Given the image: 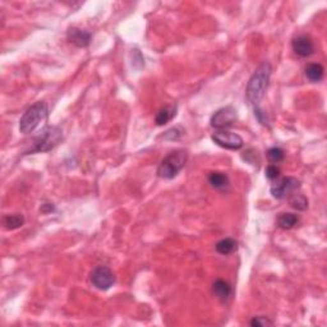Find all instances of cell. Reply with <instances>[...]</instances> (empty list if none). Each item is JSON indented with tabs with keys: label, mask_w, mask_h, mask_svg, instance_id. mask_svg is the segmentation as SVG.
<instances>
[{
	"label": "cell",
	"mask_w": 327,
	"mask_h": 327,
	"mask_svg": "<svg viewBox=\"0 0 327 327\" xmlns=\"http://www.w3.org/2000/svg\"><path fill=\"white\" fill-rule=\"evenodd\" d=\"M188 161V152L186 150H175L164 157L157 168V175L162 179H173L182 172Z\"/></svg>",
	"instance_id": "7a4b0ae2"
},
{
	"label": "cell",
	"mask_w": 327,
	"mask_h": 327,
	"mask_svg": "<svg viewBox=\"0 0 327 327\" xmlns=\"http://www.w3.org/2000/svg\"><path fill=\"white\" fill-rule=\"evenodd\" d=\"M265 174H266V178L270 179V181H276L277 178L280 177V169H279L276 165H269V167L266 168Z\"/></svg>",
	"instance_id": "7402d4cb"
},
{
	"label": "cell",
	"mask_w": 327,
	"mask_h": 327,
	"mask_svg": "<svg viewBox=\"0 0 327 327\" xmlns=\"http://www.w3.org/2000/svg\"><path fill=\"white\" fill-rule=\"evenodd\" d=\"M271 64L269 61H265L256 69L252 77L250 78L246 89V95L247 99L252 105L258 106L260 101L264 99L267 89H269L270 77H271Z\"/></svg>",
	"instance_id": "6da1fadb"
},
{
	"label": "cell",
	"mask_w": 327,
	"mask_h": 327,
	"mask_svg": "<svg viewBox=\"0 0 327 327\" xmlns=\"http://www.w3.org/2000/svg\"><path fill=\"white\" fill-rule=\"evenodd\" d=\"M211 139L217 144V146L222 147L225 150L238 151L244 146V141L239 134L231 133V132H226V130H216Z\"/></svg>",
	"instance_id": "8992f818"
},
{
	"label": "cell",
	"mask_w": 327,
	"mask_h": 327,
	"mask_svg": "<svg viewBox=\"0 0 327 327\" xmlns=\"http://www.w3.org/2000/svg\"><path fill=\"white\" fill-rule=\"evenodd\" d=\"M250 324L252 327H267V326H272L274 322L265 316H257V317H253V318L251 319Z\"/></svg>",
	"instance_id": "ffe728a7"
},
{
	"label": "cell",
	"mask_w": 327,
	"mask_h": 327,
	"mask_svg": "<svg viewBox=\"0 0 327 327\" xmlns=\"http://www.w3.org/2000/svg\"><path fill=\"white\" fill-rule=\"evenodd\" d=\"M183 133L184 132L182 128H179V127L172 128V129H169L167 133L164 134V138L170 139V141H177V139H179L182 136H183Z\"/></svg>",
	"instance_id": "44dd1931"
},
{
	"label": "cell",
	"mask_w": 327,
	"mask_h": 327,
	"mask_svg": "<svg viewBox=\"0 0 327 327\" xmlns=\"http://www.w3.org/2000/svg\"><path fill=\"white\" fill-rule=\"evenodd\" d=\"M208 183L216 189H224L229 186V178L224 173L212 172L208 174Z\"/></svg>",
	"instance_id": "2e32d148"
},
{
	"label": "cell",
	"mask_w": 327,
	"mask_h": 327,
	"mask_svg": "<svg viewBox=\"0 0 327 327\" xmlns=\"http://www.w3.org/2000/svg\"><path fill=\"white\" fill-rule=\"evenodd\" d=\"M267 157L271 161L272 164H279L285 158V152H284L283 148L280 147H271L269 151H267Z\"/></svg>",
	"instance_id": "d6986e66"
},
{
	"label": "cell",
	"mask_w": 327,
	"mask_h": 327,
	"mask_svg": "<svg viewBox=\"0 0 327 327\" xmlns=\"http://www.w3.org/2000/svg\"><path fill=\"white\" fill-rule=\"evenodd\" d=\"M51 211H54L53 203H45V205H42L41 212H44V214H47V212H51Z\"/></svg>",
	"instance_id": "cb8c5ba5"
},
{
	"label": "cell",
	"mask_w": 327,
	"mask_h": 327,
	"mask_svg": "<svg viewBox=\"0 0 327 327\" xmlns=\"http://www.w3.org/2000/svg\"><path fill=\"white\" fill-rule=\"evenodd\" d=\"M91 34L89 31L78 27H70L67 32V39L77 47H87L91 42Z\"/></svg>",
	"instance_id": "30bf717a"
},
{
	"label": "cell",
	"mask_w": 327,
	"mask_h": 327,
	"mask_svg": "<svg viewBox=\"0 0 327 327\" xmlns=\"http://www.w3.org/2000/svg\"><path fill=\"white\" fill-rule=\"evenodd\" d=\"M299 224V217L291 212H283L277 217V226L283 230H290Z\"/></svg>",
	"instance_id": "4fadbf2b"
},
{
	"label": "cell",
	"mask_w": 327,
	"mask_h": 327,
	"mask_svg": "<svg viewBox=\"0 0 327 327\" xmlns=\"http://www.w3.org/2000/svg\"><path fill=\"white\" fill-rule=\"evenodd\" d=\"M236 120V110L233 106H225L219 109L216 113L211 117L210 124L215 129L222 130L225 128H229L235 123Z\"/></svg>",
	"instance_id": "52a82bcc"
},
{
	"label": "cell",
	"mask_w": 327,
	"mask_h": 327,
	"mask_svg": "<svg viewBox=\"0 0 327 327\" xmlns=\"http://www.w3.org/2000/svg\"><path fill=\"white\" fill-rule=\"evenodd\" d=\"M177 110L178 108L175 105H167L164 106V108H161L160 110H158V113L156 114V118H155L156 125H164L167 124V123H169L173 118H175V115H177Z\"/></svg>",
	"instance_id": "7c38bea8"
},
{
	"label": "cell",
	"mask_w": 327,
	"mask_h": 327,
	"mask_svg": "<svg viewBox=\"0 0 327 327\" xmlns=\"http://www.w3.org/2000/svg\"><path fill=\"white\" fill-rule=\"evenodd\" d=\"M47 117V105L44 101H37L34 105H31L23 113L20 119V130L23 134H30L36 130L40 123L46 119Z\"/></svg>",
	"instance_id": "3957f363"
},
{
	"label": "cell",
	"mask_w": 327,
	"mask_h": 327,
	"mask_svg": "<svg viewBox=\"0 0 327 327\" xmlns=\"http://www.w3.org/2000/svg\"><path fill=\"white\" fill-rule=\"evenodd\" d=\"M255 115L257 117L258 122H260L261 124L269 125V120H267V118H266V113H264V111L261 110L258 106H256V109H255Z\"/></svg>",
	"instance_id": "603a6c76"
},
{
	"label": "cell",
	"mask_w": 327,
	"mask_h": 327,
	"mask_svg": "<svg viewBox=\"0 0 327 327\" xmlns=\"http://www.w3.org/2000/svg\"><path fill=\"white\" fill-rule=\"evenodd\" d=\"M291 47H293L294 53L300 58H308L314 54V44L307 35H300L295 37L291 42Z\"/></svg>",
	"instance_id": "9c48e42d"
},
{
	"label": "cell",
	"mask_w": 327,
	"mask_h": 327,
	"mask_svg": "<svg viewBox=\"0 0 327 327\" xmlns=\"http://www.w3.org/2000/svg\"><path fill=\"white\" fill-rule=\"evenodd\" d=\"M300 187V182L298 181L297 178L293 177H286L283 178L279 183L274 184L271 187V194L272 197L276 200H283L286 196H289L290 193H293L294 191H297Z\"/></svg>",
	"instance_id": "ba28073f"
},
{
	"label": "cell",
	"mask_w": 327,
	"mask_h": 327,
	"mask_svg": "<svg viewBox=\"0 0 327 327\" xmlns=\"http://www.w3.org/2000/svg\"><path fill=\"white\" fill-rule=\"evenodd\" d=\"M25 224V217L21 214H13V215H7L3 217V225L7 230H16L20 229Z\"/></svg>",
	"instance_id": "e0dca14e"
},
{
	"label": "cell",
	"mask_w": 327,
	"mask_h": 327,
	"mask_svg": "<svg viewBox=\"0 0 327 327\" xmlns=\"http://www.w3.org/2000/svg\"><path fill=\"white\" fill-rule=\"evenodd\" d=\"M323 74H324L323 67L318 63H310L308 64L307 68H305V77H307L310 82H313V84L322 80Z\"/></svg>",
	"instance_id": "5bb4252c"
},
{
	"label": "cell",
	"mask_w": 327,
	"mask_h": 327,
	"mask_svg": "<svg viewBox=\"0 0 327 327\" xmlns=\"http://www.w3.org/2000/svg\"><path fill=\"white\" fill-rule=\"evenodd\" d=\"M91 284L99 290H109L115 283L114 272L108 266H97L95 267L90 275Z\"/></svg>",
	"instance_id": "5b68a950"
},
{
	"label": "cell",
	"mask_w": 327,
	"mask_h": 327,
	"mask_svg": "<svg viewBox=\"0 0 327 327\" xmlns=\"http://www.w3.org/2000/svg\"><path fill=\"white\" fill-rule=\"evenodd\" d=\"M289 205L297 211H305L308 208V200L303 194H291L289 197Z\"/></svg>",
	"instance_id": "ac0fdd59"
},
{
	"label": "cell",
	"mask_w": 327,
	"mask_h": 327,
	"mask_svg": "<svg viewBox=\"0 0 327 327\" xmlns=\"http://www.w3.org/2000/svg\"><path fill=\"white\" fill-rule=\"evenodd\" d=\"M63 139V130L56 125H49L34 139V147L30 152H47L58 146Z\"/></svg>",
	"instance_id": "277c9868"
},
{
	"label": "cell",
	"mask_w": 327,
	"mask_h": 327,
	"mask_svg": "<svg viewBox=\"0 0 327 327\" xmlns=\"http://www.w3.org/2000/svg\"><path fill=\"white\" fill-rule=\"evenodd\" d=\"M212 291L220 300L226 302L231 295V286L227 281L222 280V279H217L212 285Z\"/></svg>",
	"instance_id": "8fae6325"
},
{
	"label": "cell",
	"mask_w": 327,
	"mask_h": 327,
	"mask_svg": "<svg viewBox=\"0 0 327 327\" xmlns=\"http://www.w3.org/2000/svg\"><path fill=\"white\" fill-rule=\"evenodd\" d=\"M216 248V252L220 253V255H230V253L235 252L236 248H238V243H236L235 239L233 238H224L221 240H219L215 246Z\"/></svg>",
	"instance_id": "9a60e30c"
}]
</instances>
